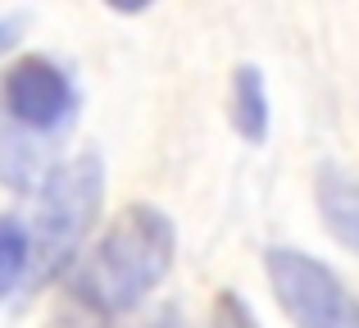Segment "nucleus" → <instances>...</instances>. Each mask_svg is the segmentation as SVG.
<instances>
[{
    "mask_svg": "<svg viewBox=\"0 0 359 328\" xmlns=\"http://www.w3.org/2000/svg\"><path fill=\"white\" fill-rule=\"evenodd\" d=\"M177 256V228L159 205H128L114 214L105 237L91 247L73 274V301L82 310L114 320L128 315L168 278Z\"/></svg>",
    "mask_w": 359,
    "mask_h": 328,
    "instance_id": "obj_1",
    "label": "nucleus"
},
{
    "mask_svg": "<svg viewBox=\"0 0 359 328\" xmlns=\"http://www.w3.org/2000/svg\"><path fill=\"white\" fill-rule=\"evenodd\" d=\"M105 201V160L96 151H82L73 160L55 164V173L41 183L36 196V214L27 223L32 232V274L27 287H50L55 278H64L78 260L82 242H87L91 223Z\"/></svg>",
    "mask_w": 359,
    "mask_h": 328,
    "instance_id": "obj_2",
    "label": "nucleus"
},
{
    "mask_svg": "<svg viewBox=\"0 0 359 328\" xmlns=\"http://www.w3.org/2000/svg\"><path fill=\"white\" fill-rule=\"evenodd\" d=\"M264 274H269L273 296L296 328H359L355 292L318 256L296 247H269Z\"/></svg>",
    "mask_w": 359,
    "mask_h": 328,
    "instance_id": "obj_3",
    "label": "nucleus"
},
{
    "mask_svg": "<svg viewBox=\"0 0 359 328\" xmlns=\"http://www.w3.org/2000/svg\"><path fill=\"white\" fill-rule=\"evenodd\" d=\"M0 100H5L9 133H23L32 142L55 137L78 114V87H73V78L55 60H46V55H27V60L9 64Z\"/></svg>",
    "mask_w": 359,
    "mask_h": 328,
    "instance_id": "obj_4",
    "label": "nucleus"
},
{
    "mask_svg": "<svg viewBox=\"0 0 359 328\" xmlns=\"http://www.w3.org/2000/svg\"><path fill=\"white\" fill-rule=\"evenodd\" d=\"M314 205H318L323 228L346 251L359 256V173H351L346 164L323 160L314 169Z\"/></svg>",
    "mask_w": 359,
    "mask_h": 328,
    "instance_id": "obj_5",
    "label": "nucleus"
},
{
    "mask_svg": "<svg viewBox=\"0 0 359 328\" xmlns=\"http://www.w3.org/2000/svg\"><path fill=\"white\" fill-rule=\"evenodd\" d=\"M273 110H269V87H264V73L255 64H237L232 73V128H237L241 142L259 146L269 137Z\"/></svg>",
    "mask_w": 359,
    "mask_h": 328,
    "instance_id": "obj_6",
    "label": "nucleus"
},
{
    "mask_svg": "<svg viewBox=\"0 0 359 328\" xmlns=\"http://www.w3.org/2000/svg\"><path fill=\"white\" fill-rule=\"evenodd\" d=\"M27 274H32V232L18 214H5L0 219V292L18 296L27 287Z\"/></svg>",
    "mask_w": 359,
    "mask_h": 328,
    "instance_id": "obj_7",
    "label": "nucleus"
},
{
    "mask_svg": "<svg viewBox=\"0 0 359 328\" xmlns=\"http://www.w3.org/2000/svg\"><path fill=\"white\" fill-rule=\"evenodd\" d=\"M214 328H259V324H255L250 306L228 287V292H219V301H214Z\"/></svg>",
    "mask_w": 359,
    "mask_h": 328,
    "instance_id": "obj_8",
    "label": "nucleus"
},
{
    "mask_svg": "<svg viewBox=\"0 0 359 328\" xmlns=\"http://www.w3.org/2000/svg\"><path fill=\"white\" fill-rule=\"evenodd\" d=\"M18 27H23V14H9L5 23H0V51H9V46L18 41Z\"/></svg>",
    "mask_w": 359,
    "mask_h": 328,
    "instance_id": "obj_9",
    "label": "nucleus"
}]
</instances>
